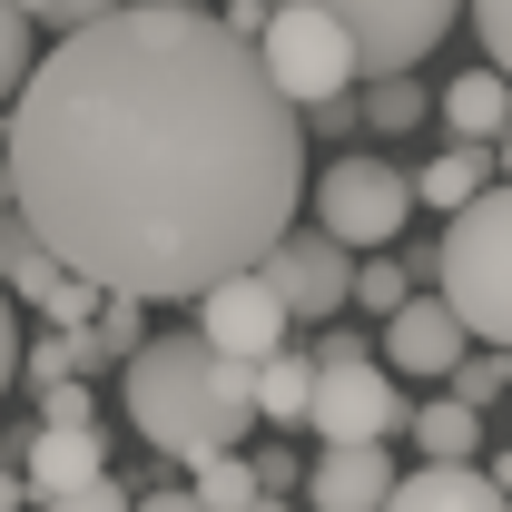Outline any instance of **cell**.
<instances>
[{"label":"cell","instance_id":"cell-31","mask_svg":"<svg viewBox=\"0 0 512 512\" xmlns=\"http://www.w3.org/2000/svg\"><path fill=\"white\" fill-rule=\"evenodd\" d=\"M20 384V325H10V296H0V394Z\"/></svg>","mask_w":512,"mask_h":512},{"label":"cell","instance_id":"cell-27","mask_svg":"<svg viewBox=\"0 0 512 512\" xmlns=\"http://www.w3.org/2000/svg\"><path fill=\"white\" fill-rule=\"evenodd\" d=\"M40 424H99V394H89V375L40 384Z\"/></svg>","mask_w":512,"mask_h":512},{"label":"cell","instance_id":"cell-10","mask_svg":"<svg viewBox=\"0 0 512 512\" xmlns=\"http://www.w3.org/2000/svg\"><path fill=\"white\" fill-rule=\"evenodd\" d=\"M463 316H453L444 296H404L394 316H384V345H375V365L384 375H453L463 365Z\"/></svg>","mask_w":512,"mask_h":512},{"label":"cell","instance_id":"cell-4","mask_svg":"<svg viewBox=\"0 0 512 512\" xmlns=\"http://www.w3.org/2000/svg\"><path fill=\"white\" fill-rule=\"evenodd\" d=\"M247 50H256V69L276 79L286 109H316L335 89H355V40H345L325 10H306V0H266V20H256Z\"/></svg>","mask_w":512,"mask_h":512},{"label":"cell","instance_id":"cell-20","mask_svg":"<svg viewBox=\"0 0 512 512\" xmlns=\"http://www.w3.org/2000/svg\"><path fill=\"white\" fill-rule=\"evenodd\" d=\"M453 404H473V414H493L512 394V345H463V365H453Z\"/></svg>","mask_w":512,"mask_h":512},{"label":"cell","instance_id":"cell-6","mask_svg":"<svg viewBox=\"0 0 512 512\" xmlns=\"http://www.w3.org/2000/svg\"><path fill=\"white\" fill-rule=\"evenodd\" d=\"M316 227L335 237L345 256H375L414 227V178L384 168V158H335L316 178Z\"/></svg>","mask_w":512,"mask_h":512},{"label":"cell","instance_id":"cell-2","mask_svg":"<svg viewBox=\"0 0 512 512\" xmlns=\"http://www.w3.org/2000/svg\"><path fill=\"white\" fill-rule=\"evenodd\" d=\"M119 384H128V424L168 453V463L237 453V444L256 434V365L217 355L197 325H178V335H148V345L128 355V375H119Z\"/></svg>","mask_w":512,"mask_h":512},{"label":"cell","instance_id":"cell-25","mask_svg":"<svg viewBox=\"0 0 512 512\" xmlns=\"http://www.w3.org/2000/svg\"><path fill=\"white\" fill-rule=\"evenodd\" d=\"M30 60H40V50H30V20H20V0H0V109L20 99V79H30Z\"/></svg>","mask_w":512,"mask_h":512},{"label":"cell","instance_id":"cell-5","mask_svg":"<svg viewBox=\"0 0 512 512\" xmlns=\"http://www.w3.org/2000/svg\"><path fill=\"white\" fill-rule=\"evenodd\" d=\"M306 424H316L325 444H384V434L404 424V394H394V375L375 365V345H365V335H325L316 394H306Z\"/></svg>","mask_w":512,"mask_h":512},{"label":"cell","instance_id":"cell-3","mask_svg":"<svg viewBox=\"0 0 512 512\" xmlns=\"http://www.w3.org/2000/svg\"><path fill=\"white\" fill-rule=\"evenodd\" d=\"M434 296L463 316V335L512 345V178L453 207V227L434 237Z\"/></svg>","mask_w":512,"mask_h":512},{"label":"cell","instance_id":"cell-33","mask_svg":"<svg viewBox=\"0 0 512 512\" xmlns=\"http://www.w3.org/2000/svg\"><path fill=\"white\" fill-rule=\"evenodd\" d=\"M30 503V483H20V463H0V512H20Z\"/></svg>","mask_w":512,"mask_h":512},{"label":"cell","instance_id":"cell-32","mask_svg":"<svg viewBox=\"0 0 512 512\" xmlns=\"http://www.w3.org/2000/svg\"><path fill=\"white\" fill-rule=\"evenodd\" d=\"M128 512H207V503H197L188 483H168V493H138V503H128Z\"/></svg>","mask_w":512,"mask_h":512},{"label":"cell","instance_id":"cell-30","mask_svg":"<svg viewBox=\"0 0 512 512\" xmlns=\"http://www.w3.org/2000/svg\"><path fill=\"white\" fill-rule=\"evenodd\" d=\"M247 463H256V493H286V483H306V453H286V444L247 453Z\"/></svg>","mask_w":512,"mask_h":512},{"label":"cell","instance_id":"cell-36","mask_svg":"<svg viewBox=\"0 0 512 512\" xmlns=\"http://www.w3.org/2000/svg\"><path fill=\"white\" fill-rule=\"evenodd\" d=\"M0 207H10V168H0Z\"/></svg>","mask_w":512,"mask_h":512},{"label":"cell","instance_id":"cell-28","mask_svg":"<svg viewBox=\"0 0 512 512\" xmlns=\"http://www.w3.org/2000/svg\"><path fill=\"white\" fill-rule=\"evenodd\" d=\"M473 10V30H483V60L512 79V0H463Z\"/></svg>","mask_w":512,"mask_h":512},{"label":"cell","instance_id":"cell-12","mask_svg":"<svg viewBox=\"0 0 512 512\" xmlns=\"http://www.w3.org/2000/svg\"><path fill=\"white\" fill-rule=\"evenodd\" d=\"M384 493H394V453L384 444H325L306 463V503L316 512H384Z\"/></svg>","mask_w":512,"mask_h":512},{"label":"cell","instance_id":"cell-37","mask_svg":"<svg viewBox=\"0 0 512 512\" xmlns=\"http://www.w3.org/2000/svg\"><path fill=\"white\" fill-rule=\"evenodd\" d=\"M188 10H227V0H188Z\"/></svg>","mask_w":512,"mask_h":512},{"label":"cell","instance_id":"cell-16","mask_svg":"<svg viewBox=\"0 0 512 512\" xmlns=\"http://www.w3.org/2000/svg\"><path fill=\"white\" fill-rule=\"evenodd\" d=\"M503 119H512V79H503L493 60H483V69H463V79L444 89V128H453V138L493 148V138H503Z\"/></svg>","mask_w":512,"mask_h":512},{"label":"cell","instance_id":"cell-9","mask_svg":"<svg viewBox=\"0 0 512 512\" xmlns=\"http://www.w3.org/2000/svg\"><path fill=\"white\" fill-rule=\"evenodd\" d=\"M197 335H207L217 355H237V365H266V355L296 335V316H286V296L247 266V276H217V286L197 296Z\"/></svg>","mask_w":512,"mask_h":512},{"label":"cell","instance_id":"cell-15","mask_svg":"<svg viewBox=\"0 0 512 512\" xmlns=\"http://www.w3.org/2000/svg\"><path fill=\"white\" fill-rule=\"evenodd\" d=\"M483 188H493V148H473V138H453L444 158H424V168H414V207H434V217L473 207Z\"/></svg>","mask_w":512,"mask_h":512},{"label":"cell","instance_id":"cell-26","mask_svg":"<svg viewBox=\"0 0 512 512\" xmlns=\"http://www.w3.org/2000/svg\"><path fill=\"white\" fill-rule=\"evenodd\" d=\"M109 10H119V0H20V20H30V30H89V20H109Z\"/></svg>","mask_w":512,"mask_h":512},{"label":"cell","instance_id":"cell-19","mask_svg":"<svg viewBox=\"0 0 512 512\" xmlns=\"http://www.w3.org/2000/svg\"><path fill=\"white\" fill-rule=\"evenodd\" d=\"M109 355H99V335L89 325H50L30 355H20V384H60V375H99Z\"/></svg>","mask_w":512,"mask_h":512},{"label":"cell","instance_id":"cell-34","mask_svg":"<svg viewBox=\"0 0 512 512\" xmlns=\"http://www.w3.org/2000/svg\"><path fill=\"white\" fill-rule=\"evenodd\" d=\"M493 483H503V493H512V453H503V444H493Z\"/></svg>","mask_w":512,"mask_h":512},{"label":"cell","instance_id":"cell-21","mask_svg":"<svg viewBox=\"0 0 512 512\" xmlns=\"http://www.w3.org/2000/svg\"><path fill=\"white\" fill-rule=\"evenodd\" d=\"M188 493L207 512H237V503H256V463H247V453H197V463H188Z\"/></svg>","mask_w":512,"mask_h":512},{"label":"cell","instance_id":"cell-23","mask_svg":"<svg viewBox=\"0 0 512 512\" xmlns=\"http://www.w3.org/2000/svg\"><path fill=\"white\" fill-rule=\"evenodd\" d=\"M414 119H424V79H414V69H394V79H365V128L404 138Z\"/></svg>","mask_w":512,"mask_h":512},{"label":"cell","instance_id":"cell-22","mask_svg":"<svg viewBox=\"0 0 512 512\" xmlns=\"http://www.w3.org/2000/svg\"><path fill=\"white\" fill-rule=\"evenodd\" d=\"M414 296V276H404V256L375 247V256H355V286H345V306H365V316H394Z\"/></svg>","mask_w":512,"mask_h":512},{"label":"cell","instance_id":"cell-13","mask_svg":"<svg viewBox=\"0 0 512 512\" xmlns=\"http://www.w3.org/2000/svg\"><path fill=\"white\" fill-rule=\"evenodd\" d=\"M384 512H512V493L473 463H424V473H394Z\"/></svg>","mask_w":512,"mask_h":512},{"label":"cell","instance_id":"cell-11","mask_svg":"<svg viewBox=\"0 0 512 512\" xmlns=\"http://www.w3.org/2000/svg\"><path fill=\"white\" fill-rule=\"evenodd\" d=\"M99 473H109V434H99V424H30V444H20V483H30V503L79 493V483H99Z\"/></svg>","mask_w":512,"mask_h":512},{"label":"cell","instance_id":"cell-17","mask_svg":"<svg viewBox=\"0 0 512 512\" xmlns=\"http://www.w3.org/2000/svg\"><path fill=\"white\" fill-rule=\"evenodd\" d=\"M414 453H424V463H473V453H483V414L453 404V394L414 404Z\"/></svg>","mask_w":512,"mask_h":512},{"label":"cell","instance_id":"cell-35","mask_svg":"<svg viewBox=\"0 0 512 512\" xmlns=\"http://www.w3.org/2000/svg\"><path fill=\"white\" fill-rule=\"evenodd\" d=\"M237 512H286V493H256V503H237Z\"/></svg>","mask_w":512,"mask_h":512},{"label":"cell","instance_id":"cell-29","mask_svg":"<svg viewBox=\"0 0 512 512\" xmlns=\"http://www.w3.org/2000/svg\"><path fill=\"white\" fill-rule=\"evenodd\" d=\"M128 503H138V493L99 473V483H79V493H50V503H40V512H128Z\"/></svg>","mask_w":512,"mask_h":512},{"label":"cell","instance_id":"cell-1","mask_svg":"<svg viewBox=\"0 0 512 512\" xmlns=\"http://www.w3.org/2000/svg\"><path fill=\"white\" fill-rule=\"evenodd\" d=\"M10 109V207L69 276L138 306L247 276L306 207L296 109L247 40L188 0H119L69 30Z\"/></svg>","mask_w":512,"mask_h":512},{"label":"cell","instance_id":"cell-18","mask_svg":"<svg viewBox=\"0 0 512 512\" xmlns=\"http://www.w3.org/2000/svg\"><path fill=\"white\" fill-rule=\"evenodd\" d=\"M306 394H316V355L276 345V355L256 365V424H306Z\"/></svg>","mask_w":512,"mask_h":512},{"label":"cell","instance_id":"cell-8","mask_svg":"<svg viewBox=\"0 0 512 512\" xmlns=\"http://www.w3.org/2000/svg\"><path fill=\"white\" fill-rule=\"evenodd\" d=\"M256 276L286 296V316L296 325H335V306H345V286H355V256L335 247L325 227H286L276 247L256 256Z\"/></svg>","mask_w":512,"mask_h":512},{"label":"cell","instance_id":"cell-14","mask_svg":"<svg viewBox=\"0 0 512 512\" xmlns=\"http://www.w3.org/2000/svg\"><path fill=\"white\" fill-rule=\"evenodd\" d=\"M60 256L40 247V237H30V217H20V207H0V296H20V306H50V296H60Z\"/></svg>","mask_w":512,"mask_h":512},{"label":"cell","instance_id":"cell-24","mask_svg":"<svg viewBox=\"0 0 512 512\" xmlns=\"http://www.w3.org/2000/svg\"><path fill=\"white\" fill-rule=\"evenodd\" d=\"M89 335H99V355H109V365H128V355L148 345V306H138V296H109V286H99V316H89Z\"/></svg>","mask_w":512,"mask_h":512},{"label":"cell","instance_id":"cell-7","mask_svg":"<svg viewBox=\"0 0 512 512\" xmlns=\"http://www.w3.org/2000/svg\"><path fill=\"white\" fill-rule=\"evenodd\" d=\"M306 10H325L355 40V79H394V69L434 60V40L463 20V0H306Z\"/></svg>","mask_w":512,"mask_h":512}]
</instances>
